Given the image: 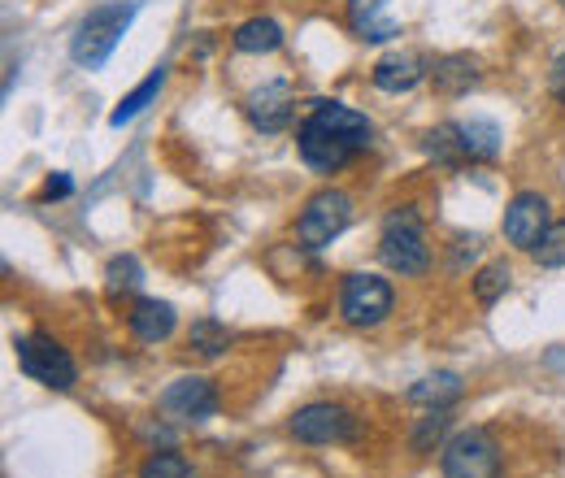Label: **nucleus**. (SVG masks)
Returning <instances> with one entry per match:
<instances>
[{
  "label": "nucleus",
  "instance_id": "f257e3e1",
  "mask_svg": "<svg viewBox=\"0 0 565 478\" xmlns=\"http://www.w3.org/2000/svg\"><path fill=\"white\" fill-rule=\"evenodd\" d=\"M370 136H374L370 118L356 114L353 105L313 100V109L296 127V148H300V161L313 174H340L353 157H361L370 148Z\"/></svg>",
  "mask_w": 565,
  "mask_h": 478
},
{
  "label": "nucleus",
  "instance_id": "f03ea898",
  "mask_svg": "<svg viewBox=\"0 0 565 478\" xmlns=\"http://www.w3.org/2000/svg\"><path fill=\"white\" fill-rule=\"evenodd\" d=\"M379 257L387 270L401 278H423L430 270V244H426V226L414 205H396L383 217V235H379Z\"/></svg>",
  "mask_w": 565,
  "mask_h": 478
},
{
  "label": "nucleus",
  "instance_id": "7ed1b4c3",
  "mask_svg": "<svg viewBox=\"0 0 565 478\" xmlns=\"http://www.w3.org/2000/svg\"><path fill=\"white\" fill-rule=\"evenodd\" d=\"M131 18H136V4H96V9L74 26V35H71L74 66H83V70L105 66V62L114 57V49L122 44Z\"/></svg>",
  "mask_w": 565,
  "mask_h": 478
},
{
  "label": "nucleus",
  "instance_id": "20e7f679",
  "mask_svg": "<svg viewBox=\"0 0 565 478\" xmlns=\"http://www.w3.org/2000/svg\"><path fill=\"white\" fill-rule=\"evenodd\" d=\"M13 348H18V365L26 379L53 387V392H71L78 383V365L74 357L53 340L49 331H31V336H13Z\"/></svg>",
  "mask_w": 565,
  "mask_h": 478
},
{
  "label": "nucleus",
  "instance_id": "39448f33",
  "mask_svg": "<svg viewBox=\"0 0 565 478\" xmlns=\"http://www.w3.org/2000/svg\"><path fill=\"white\" fill-rule=\"evenodd\" d=\"M349 222H353V196L340 192V188H322V192H313L305 201V209H300L296 240L305 248H327V244H335L349 231Z\"/></svg>",
  "mask_w": 565,
  "mask_h": 478
},
{
  "label": "nucleus",
  "instance_id": "423d86ee",
  "mask_svg": "<svg viewBox=\"0 0 565 478\" xmlns=\"http://www.w3.org/2000/svg\"><path fill=\"white\" fill-rule=\"evenodd\" d=\"M444 478H500V444L488 431L466 426L439 448Z\"/></svg>",
  "mask_w": 565,
  "mask_h": 478
},
{
  "label": "nucleus",
  "instance_id": "0eeeda50",
  "mask_svg": "<svg viewBox=\"0 0 565 478\" xmlns=\"http://www.w3.org/2000/svg\"><path fill=\"white\" fill-rule=\"evenodd\" d=\"M392 305H396V291L383 274H349L344 287H340V318L356 331H370V327L387 322Z\"/></svg>",
  "mask_w": 565,
  "mask_h": 478
},
{
  "label": "nucleus",
  "instance_id": "6e6552de",
  "mask_svg": "<svg viewBox=\"0 0 565 478\" xmlns=\"http://www.w3.org/2000/svg\"><path fill=\"white\" fill-rule=\"evenodd\" d=\"M287 431H291V439L313 444V448H322V444H349V439H356V417L353 410H344L335 401H313V405H300V410L291 413Z\"/></svg>",
  "mask_w": 565,
  "mask_h": 478
},
{
  "label": "nucleus",
  "instance_id": "1a4fd4ad",
  "mask_svg": "<svg viewBox=\"0 0 565 478\" xmlns=\"http://www.w3.org/2000/svg\"><path fill=\"white\" fill-rule=\"evenodd\" d=\"M157 410L166 413L170 422H205V417L217 413V387L201 374H183L161 392Z\"/></svg>",
  "mask_w": 565,
  "mask_h": 478
},
{
  "label": "nucleus",
  "instance_id": "9d476101",
  "mask_svg": "<svg viewBox=\"0 0 565 478\" xmlns=\"http://www.w3.org/2000/svg\"><path fill=\"white\" fill-rule=\"evenodd\" d=\"M548 226H553V217H548V201L540 192H518L504 209V240L518 253H535Z\"/></svg>",
  "mask_w": 565,
  "mask_h": 478
},
{
  "label": "nucleus",
  "instance_id": "9b49d317",
  "mask_svg": "<svg viewBox=\"0 0 565 478\" xmlns=\"http://www.w3.org/2000/svg\"><path fill=\"white\" fill-rule=\"evenodd\" d=\"M244 118L262 131V136H279L291 127V118H296V96H291V83H262L257 92H248V100H244Z\"/></svg>",
  "mask_w": 565,
  "mask_h": 478
},
{
  "label": "nucleus",
  "instance_id": "f8f14e48",
  "mask_svg": "<svg viewBox=\"0 0 565 478\" xmlns=\"http://www.w3.org/2000/svg\"><path fill=\"white\" fill-rule=\"evenodd\" d=\"M349 26L365 44H387L401 35V22L387 13V0H349Z\"/></svg>",
  "mask_w": 565,
  "mask_h": 478
},
{
  "label": "nucleus",
  "instance_id": "ddd939ff",
  "mask_svg": "<svg viewBox=\"0 0 565 478\" xmlns=\"http://www.w3.org/2000/svg\"><path fill=\"white\" fill-rule=\"evenodd\" d=\"M426 74V62L418 53H387V57H379V66H374V87L379 92H392V96H401V92H414L418 83H423Z\"/></svg>",
  "mask_w": 565,
  "mask_h": 478
},
{
  "label": "nucleus",
  "instance_id": "4468645a",
  "mask_svg": "<svg viewBox=\"0 0 565 478\" xmlns=\"http://www.w3.org/2000/svg\"><path fill=\"white\" fill-rule=\"evenodd\" d=\"M127 322H131V331H136V340L140 343H161V340H170V336H174L179 314H174V305H166V300L140 296V300L131 305Z\"/></svg>",
  "mask_w": 565,
  "mask_h": 478
},
{
  "label": "nucleus",
  "instance_id": "2eb2a0df",
  "mask_svg": "<svg viewBox=\"0 0 565 478\" xmlns=\"http://www.w3.org/2000/svg\"><path fill=\"white\" fill-rule=\"evenodd\" d=\"M430 78H435V92L439 96H466L470 87H479V62L470 53H448L430 66Z\"/></svg>",
  "mask_w": 565,
  "mask_h": 478
},
{
  "label": "nucleus",
  "instance_id": "dca6fc26",
  "mask_svg": "<svg viewBox=\"0 0 565 478\" xmlns=\"http://www.w3.org/2000/svg\"><path fill=\"white\" fill-rule=\"evenodd\" d=\"M235 53H248V57H262V53H279L282 49V26L275 18H248L235 26L231 35Z\"/></svg>",
  "mask_w": 565,
  "mask_h": 478
},
{
  "label": "nucleus",
  "instance_id": "f3484780",
  "mask_svg": "<svg viewBox=\"0 0 565 478\" xmlns=\"http://www.w3.org/2000/svg\"><path fill=\"white\" fill-rule=\"evenodd\" d=\"M461 374H452V370H439V374H426L423 383H414L409 387V401L414 405H426V410H452L457 401H461Z\"/></svg>",
  "mask_w": 565,
  "mask_h": 478
},
{
  "label": "nucleus",
  "instance_id": "a211bd4d",
  "mask_svg": "<svg viewBox=\"0 0 565 478\" xmlns=\"http://www.w3.org/2000/svg\"><path fill=\"white\" fill-rule=\"evenodd\" d=\"M166 74H170V66H157L152 74H148V78H143L140 87H136V92H127V96L118 100V109L109 114V127H127V123H136L143 109H148V105L161 96V87H166Z\"/></svg>",
  "mask_w": 565,
  "mask_h": 478
},
{
  "label": "nucleus",
  "instance_id": "6ab92c4d",
  "mask_svg": "<svg viewBox=\"0 0 565 478\" xmlns=\"http://www.w3.org/2000/svg\"><path fill=\"white\" fill-rule=\"evenodd\" d=\"M461 131V152L466 161H495L500 157V127L488 118H470V123H457Z\"/></svg>",
  "mask_w": 565,
  "mask_h": 478
},
{
  "label": "nucleus",
  "instance_id": "aec40b11",
  "mask_svg": "<svg viewBox=\"0 0 565 478\" xmlns=\"http://www.w3.org/2000/svg\"><path fill=\"white\" fill-rule=\"evenodd\" d=\"M448 426H452V413L448 410H426V417H418V426L409 431V448H414V457H426V453H435V448H444L448 439Z\"/></svg>",
  "mask_w": 565,
  "mask_h": 478
},
{
  "label": "nucleus",
  "instance_id": "412c9836",
  "mask_svg": "<svg viewBox=\"0 0 565 478\" xmlns=\"http://www.w3.org/2000/svg\"><path fill=\"white\" fill-rule=\"evenodd\" d=\"M423 148L439 161V166H466V152H461V131L457 123H439L435 131H426Z\"/></svg>",
  "mask_w": 565,
  "mask_h": 478
},
{
  "label": "nucleus",
  "instance_id": "4be33fe9",
  "mask_svg": "<svg viewBox=\"0 0 565 478\" xmlns=\"http://www.w3.org/2000/svg\"><path fill=\"white\" fill-rule=\"evenodd\" d=\"M140 283H143V270L131 253H122V257L109 262V270H105V291H109L114 300H118V296H136Z\"/></svg>",
  "mask_w": 565,
  "mask_h": 478
},
{
  "label": "nucleus",
  "instance_id": "5701e85b",
  "mask_svg": "<svg viewBox=\"0 0 565 478\" xmlns=\"http://www.w3.org/2000/svg\"><path fill=\"white\" fill-rule=\"evenodd\" d=\"M231 340H235V336H231L217 318H196L192 331H188V343H192L201 357H222V352L231 348Z\"/></svg>",
  "mask_w": 565,
  "mask_h": 478
},
{
  "label": "nucleus",
  "instance_id": "b1692460",
  "mask_svg": "<svg viewBox=\"0 0 565 478\" xmlns=\"http://www.w3.org/2000/svg\"><path fill=\"white\" fill-rule=\"evenodd\" d=\"M509 266L504 262H492V266H483V270L475 274V296H479V305H495L504 291H509Z\"/></svg>",
  "mask_w": 565,
  "mask_h": 478
},
{
  "label": "nucleus",
  "instance_id": "393cba45",
  "mask_svg": "<svg viewBox=\"0 0 565 478\" xmlns=\"http://www.w3.org/2000/svg\"><path fill=\"white\" fill-rule=\"evenodd\" d=\"M140 478H201V475H196L192 461L179 457V453H152L140 466Z\"/></svg>",
  "mask_w": 565,
  "mask_h": 478
},
{
  "label": "nucleus",
  "instance_id": "a878e982",
  "mask_svg": "<svg viewBox=\"0 0 565 478\" xmlns=\"http://www.w3.org/2000/svg\"><path fill=\"white\" fill-rule=\"evenodd\" d=\"M544 270H562L565 266V217H557L548 231H544V240H540V248L531 253Z\"/></svg>",
  "mask_w": 565,
  "mask_h": 478
},
{
  "label": "nucleus",
  "instance_id": "bb28decb",
  "mask_svg": "<svg viewBox=\"0 0 565 478\" xmlns=\"http://www.w3.org/2000/svg\"><path fill=\"white\" fill-rule=\"evenodd\" d=\"M74 192V179L71 174H53L49 183H44V192H40V201H66Z\"/></svg>",
  "mask_w": 565,
  "mask_h": 478
},
{
  "label": "nucleus",
  "instance_id": "cd10ccee",
  "mask_svg": "<svg viewBox=\"0 0 565 478\" xmlns=\"http://www.w3.org/2000/svg\"><path fill=\"white\" fill-rule=\"evenodd\" d=\"M548 87H553V96L565 105V53H557V62H553V74H548Z\"/></svg>",
  "mask_w": 565,
  "mask_h": 478
},
{
  "label": "nucleus",
  "instance_id": "c85d7f7f",
  "mask_svg": "<svg viewBox=\"0 0 565 478\" xmlns=\"http://www.w3.org/2000/svg\"><path fill=\"white\" fill-rule=\"evenodd\" d=\"M562 9H565V0H562Z\"/></svg>",
  "mask_w": 565,
  "mask_h": 478
}]
</instances>
